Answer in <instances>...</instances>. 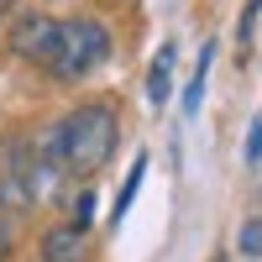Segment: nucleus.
<instances>
[{"instance_id": "f257e3e1", "label": "nucleus", "mask_w": 262, "mask_h": 262, "mask_svg": "<svg viewBox=\"0 0 262 262\" xmlns=\"http://www.w3.org/2000/svg\"><path fill=\"white\" fill-rule=\"evenodd\" d=\"M48 158L58 163V173H95L111 163V152H116V111L111 105H79V111L69 121H58L48 131Z\"/></svg>"}, {"instance_id": "f03ea898", "label": "nucleus", "mask_w": 262, "mask_h": 262, "mask_svg": "<svg viewBox=\"0 0 262 262\" xmlns=\"http://www.w3.org/2000/svg\"><path fill=\"white\" fill-rule=\"evenodd\" d=\"M111 58V32L100 27V21L90 16H79V21H63V32H58V53H53V79H84L95 69V63Z\"/></svg>"}, {"instance_id": "7ed1b4c3", "label": "nucleus", "mask_w": 262, "mask_h": 262, "mask_svg": "<svg viewBox=\"0 0 262 262\" xmlns=\"http://www.w3.org/2000/svg\"><path fill=\"white\" fill-rule=\"evenodd\" d=\"M58 32H63V21L27 11V16H21L16 27H11V48H16V58L37 63V69H53V53H58Z\"/></svg>"}, {"instance_id": "20e7f679", "label": "nucleus", "mask_w": 262, "mask_h": 262, "mask_svg": "<svg viewBox=\"0 0 262 262\" xmlns=\"http://www.w3.org/2000/svg\"><path fill=\"white\" fill-rule=\"evenodd\" d=\"M42 262H90V236L79 226H58L42 242Z\"/></svg>"}, {"instance_id": "39448f33", "label": "nucleus", "mask_w": 262, "mask_h": 262, "mask_svg": "<svg viewBox=\"0 0 262 262\" xmlns=\"http://www.w3.org/2000/svg\"><path fill=\"white\" fill-rule=\"evenodd\" d=\"M173 58H179V48H173V42H163L158 58H152V69H147V100H152V105H163L168 90H173Z\"/></svg>"}, {"instance_id": "423d86ee", "label": "nucleus", "mask_w": 262, "mask_h": 262, "mask_svg": "<svg viewBox=\"0 0 262 262\" xmlns=\"http://www.w3.org/2000/svg\"><path fill=\"white\" fill-rule=\"evenodd\" d=\"M210 63H215V42L200 48V69L189 74V90H184V116H200V100H205V79H210Z\"/></svg>"}, {"instance_id": "0eeeda50", "label": "nucleus", "mask_w": 262, "mask_h": 262, "mask_svg": "<svg viewBox=\"0 0 262 262\" xmlns=\"http://www.w3.org/2000/svg\"><path fill=\"white\" fill-rule=\"evenodd\" d=\"M142 179H147V158H137V163H131V173H126V184H121V200H116V221H121V215L131 210V200H137Z\"/></svg>"}, {"instance_id": "6e6552de", "label": "nucleus", "mask_w": 262, "mask_h": 262, "mask_svg": "<svg viewBox=\"0 0 262 262\" xmlns=\"http://www.w3.org/2000/svg\"><path fill=\"white\" fill-rule=\"evenodd\" d=\"M247 163H262V116H257L252 131H247Z\"/></svg>"}, {"instance_id": "1a4fd4ad", "label": "nucleus", "mask_w": 262, "mask_h": 262, "mask_svg": "<svg viewBox=\"0 0 262 262\" xmlns=\"http://www.w3.org/2000/svg\"><path fill=\"white\" fill-rule=\"evenodd\" d=\"M242 252H247V257H257V252H262V221H252V226L242 231Z\"/></svg>"}, {"instance_id": "9d476101", "label": "nucleus", "mask_w": 262, "mask_h": 262, "mask_svg": "<svg viewBox=\"0 0 262 262\" xmlns=\"http://www.w3.org/2000/svg\"><path fill=\"white\" fill-rule=\"evenodd\" d=\"M90 215H95V194H79V205H74V221H79V231L90 226Z\"/></svg>"}, {"instance_id": "9b49d317", "label": "nucleus", "mask_w": 262, "mask_h": 262, "mask_svg": "<svg viewBox=\"0 0 262 262\" xmlns=\"http://www.w3.org/2000/svg\"><path fill=\"white\" fill-rule=\"evenodd\" d=\"M11 252V231H6V215H0V257Z\"/></svg>"}, {"instance_id": "f8f14e48", "label": "nucleus", "mask_w": 262, "mask_h": 262, "mask_svg": "<svg viewBox=\"0 0 262 262\" xmlns=\"http://www.w3.org/2000/svg\"><path fill=\"white\" fill-rule=\"evenodd\" d=\"M6 16H11V0H0V21H6Z\"/></svg>"}]
</instances>
